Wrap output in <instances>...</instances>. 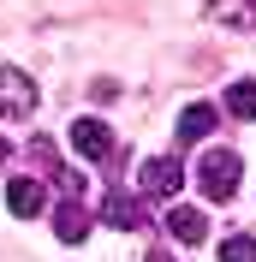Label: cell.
Wrapping results in <instances>:
<instances>
[{
	"instance_id": "cell-1",
	"label": "cell",
	"mask_w": 256,
	"mask_h": 262,
	"mask_svg": "<svg viewBox=\"0 0 256 262\" xmlns=\"http://www.w3.org/2000/svg\"><path fill=\"white\" fill-rule=\"evenodd\" d=\"M239 155H232V149H208L203 161H197V185H203V196L208 203H226V196L239 191Z\"/></svg>"
},
{
	"instance_id": "cell-2",
	"label": "cell",
	"mask_w": 256,
	"mask_h": 262,
	"mask_svg": "<svg viewBox=\"0 0 256 262\" xmlns=\"http://www.w3.org/2000/svg\"><path fill=\"white\" fill-rule=\"evenodd\" d=\"M36 83L18 72V66H0V119H30L36 114Z\"/></svg>"
},
{
	"instance_id": "cell-3",
	"label": "cell",
	"mask_w": 256,
	"mask_h": 262,
	"mask_svg": "<svg viewBox=\"0 0 256 262\" xmlns=\"http://www.w3.org/2000/svg\"><path fill=\"white\" fill-rule=\"evenodd\" d=\"M179 185H185V167H179L173 155H155V161H143V173H137V191L155 196V203L179 196Z\"/></svg>"
},
{
	"instance_id": "cell-4",
	"label": "cell",
	"mask_w": 256,
	"mask_h": 262,
	"mask_svg": "<svg viewBox=\"0 0 256 262\" xmlns=\"http://www.w3.org/2000/svg\"><path fill=\"white\" fill-rule=\"evenodd\" d=\"M66 143H72V155H83V161H108L113 155V131L101 125V119H72Z\"/></svg>"
},
{
	"instance_id": "cell-5",
	"label": "cell",
	"mask_w": 256,
	"mask_h": 262,
	"mask_svg": "<svg viewBox=\"0 0 256 262\" xmlns=\"http://www.w3.org/2000/svg\"><path fill=\"white\" fill-rule=\"evenodd\" d=\"M6 209H12L18 221H36V214L48 209V185L36 179V173H18V179L6 185Z\"/></svg>"
},
{
	"instance_id": "cell-6",
	"label": "cell",
	"mask_w": 256,
	"mask_h": 262,
	"mask_svg": "<svg viewBox=\"0 0 256 262\" xmlns=\"http://www.w3.org/2000/svg\"><path fill=\"white\" fill-rule=\"evenodd\" d=\"M54 232H60L66 245H83L90 238V209H83L78 196H66L60 209H54Z\"/></svg>"
},
{
	"instance_id": "cell-7",
	"label": "cell",
	"mask_w": 256,
	"mask_h": 262,
	"mask_svg": "<svg viewBox=\"0 0 256 262\" xmlns=\"http://www.w3.org/2000/svg\"><path fill=\"white\" fill-rule=\"evenodd\" d=\"M167 232H173L179 245H203L208 221H203V209H185V203H179V209H167Z\"/></svg>"
},
{
	"instance_id": "cell-8",
	"label": "cell",
	"mask_w": 256,
	"mask_h": 262,
	"mask_svg": "<svg viewBox=\"0 0 256 262\" xmlns=\"http://www.w3.org/2000/svg\"><path fill=\"white\" fill-rule=\"evenodd\" d=\"M208 131H215V107H208V101H191V107H185V114H179V143H203Z\"/></svg>"
},
{
	"instance_id": "cell-9",
	"label": "cell",
	"mask_w": 256,
	"mask_h": 262,
	"mask_svg": "<svg viewBox=\"0 0 256 262\" xmlns=\"http://www.w3.org/2000/svg\"><path fill=\"white\" fill-rule=\"evenodd\" d=\"M208 18H221L232 30H256V0H208Z\"/></svg>"
},
{
	"instance_id": "cell-10",
	"label": "cell",
	"mask_w": 256,
	"mask_h": 262,
	"mask_svg": "<svg viewBox=\"0 0 256 262\" xmlns=\"http://www.w3.org/2000/svg\"><path fill=\"white\" fill-rule=\"evenodd\" d=\"M101 221H108V227H137V221H143V209H137V203H131L125 191H108V203H101Z\"/></svg>"
},
{
	"instance_id": "cell-11",
	"label": "cell",
	"mask_w": 256,
	"mask_h": 262,
	"mask_svg": "<svg viewBox=\"0 0 256 262\" xmlns=\"http://www.w3.org/2000/svg\"><path fill=\"white\" fill-rule=\"evenodd\" d=\"M226 107L239 119H256V78H239L232 90H226Z\"/></svg>"
},
{
	"instance_id": "cell-12",
	"label": "cell",
	"mask_w": 256,
	"mask_h": 262,
	"mask_svg": "<svg viewBox=\"0 0 256 262\" xmlns=\"http://www.w3.org/2000/svg\"><path fill=\"white\" fill-rule=\"evenodd\" d=\"M221 262H256V238H244V232L226 238V245H221Z\"/></svg>"
},
{
	"instance_id": "cell-13",
	"label": "cell",
	"mask_w": 256,
	"mask_h": 262,
	"mask_svg": "<svg viewBox=\"0 0 256 262\" xmlns=\"http://www.w3.org/2000/svg\"><path fill=\"white\" fill-rule=\"evenodd\" d=\"M149 262H173V256H167V250H149Z\"/></svg>"
},
{
	"instance_id": "cell-14",
	"label": "cell",
	"mask_w": 256,
	"mask_h": 262,
	"mask_svg": "<svg viewBox=\"0 0 256 262\" xmlns=\"http://www.w3.org/2000/svg\"><path fill=\"white\" fill-rule=\"evenodd\" d=\"M0 161H6V137H0Z\"/></svg>"
}]
</instances>
